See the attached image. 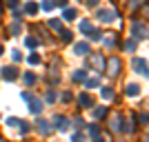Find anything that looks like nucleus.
<instances>
[{
	"instance_id": "2f4dec72",
	"label": "nucleus",
	"mask_w": 149,
	"mask_h": 142,
	"mask_svg": "<svg viewBox=\"0 0 149 142\" xmlns=\"http://www.w3.org/2000/svg\"><path fill=\"white\" fill-rule=\"evenodd\" d=\"M29 62H31V64H38V62H40V56H38V53H31V56H29Z\"/></svg>"
},
{
	"instance_id": "a19ab883",
	"label": "nucleus",
	"mask_w": 149,
	"mask_h": 142,
	"mask_svg": "<svg viewBox=\"0 0 149 142\" xmlns=\"http://www.w3.org/2000/svg\"><path fill=\"white\" fill-rule=\"evenodd\" d=\"M89 131H91V136H98V127H96V124H91V129H89Z\"/></svg>"
},
{
	"instance_id": "de8ad7c7",
	"label": "nucleus",
	"mask_w": 149,
	"mask_h": 142,
	"mask_svg": "<svg viewBox=\"0 0 149 142\" xmlns=\"http://www.w3.org/2000/svg\"><path fill=\"white\" fill-rule=\"evenodd\" d=\"M0 13H2V5H0Z\"/></svg>"
},
{
	"instance_id": "f704fd0d",
	"label": "nucleus",
	"mask_w": 149,
	"mask_h": 142,
	"mask_svg": "<svg viewBox=\"0 0 149 142\" xmlns=\"http://www.w3.org/2000/svg\"><path fill=\"white\" fill-rule=\"evenodd\" d=\"M54 100H56V91H49L47 93V102H54Z\"/></svg>"
},
{
	"instance_id": "5701e85b",
	"label": "nucleus",
	"mask_w": 149,
	"mask_h": 142,
	"mask_svg": "<svg viewBox=\"0 0 149 142\" xmlns=\"http://www.w3.org/2000/svg\"><path fill=\"white\" fill-rule=\"evenodd\" d=\"M22 80H25V85H33V82H36V76H33V73H25V76H22Z\"/></svg>"
},
{
	"instance_id": "6e6552de",
	"label": "nucleus",
	"mask_w": 149,
	"mask_h": 142,
	"mask_svg": "<svg viewBox=\"0 0 149 142\" xmlns=\"http://www.w3.org/2000/svg\"><path fill=\"white\" fill-rule=\"evenodd\" d=\"M54 122H56V129L58 131H67L69 129V120L65 116H56V118H54Z\"/></svg>"
},
{
	"instance_id": "4be33fe9",
	"label": "nucleus",
	"mask_w": 149,
	"mask_h": 142,
	"mask_svg": "<svg viewBox=\"0 0 149 142\" xmlns=\"http://www.w3.org/2000/svg\"><path fill=\"white\" fill-rule=\"evenodd\" d=\"M107 36L109 38H105V44L107 47H113V44H116V33H107Z\"/></svg>"
},
{
	"instance_id": "423d86ee",
	"label": "nucleus",
	"mask_w": 149,
	"mask_h": 142,
	"mask_svg": "<svg viewBox=\"0 0 149 142\" xmlns=\"http://www.w3.org/2000/svg\"><path fill=\"white\" fill-rule=\"evenodd\" d=\"M89 64H91L93 69H98V71H105V58H102V56L91 53V56H89Z\"/></svg>"
},
{
	"instance_id": "6ab92c4d",
	"label": "nucleus",
	"mask_w": 149,
	"mask_h": 142,
	"mask_svg": "<svg viewBox=\"0 0 149 142\" xmlns=\"http://www.w3.org/2000/svg\"><path fill=\"white\" fill-rule=\"evenodd\" d=\"M87 36H89V40H102V33H100L98 29H91Z\"/></svg>"
},
{
	"instance_id": "f257e3e1",
	"label": "nucleus",
	"mask_w": 149,
	"mask_h": 142,
	"mask_svg": "<svg viewBox=\"0 0 149 142\" xmlns=\"http://www.w3.org/2000/svg\"><path fill=\"white\" fill-rule=\"evenodd\" d=\"M22 100L29 102V111L31 113H40V109H42V100H38L31 91H22Z\"/></svg>"
},
{
	"instance_id": "a211bd4d",
	"label": "nucleus",
	"mask_w": 149,
	"mask_h": 142,
	"mask_svg": "<svg viewBox=\"0 0 149 142\" xmlns=\"http://www.w3.org/2000/svg\"><path fill=\"white\" fill-rule=\"evenodd\" d=\"M100 93H102V98H105V100H111V98H113L111 87H102V91H100Z\"/></svg>"
},
{
	"instance_id": "c03bdc74",
	"label": "nucleus",
	"mask_w": 149,
	"mask_h": 142,
	"mask_svg": "<svg viewBox=\"0 0 149 142\" xmlns=\"http://www.w3.org/2000/svg\"><path fill=\"white\" fill-rule=\"evenodd\" d=\"M143 2H145V0H134V7H140Z\"/></svg>"
},
{
	"instance_id": "4468645a",
	"label": "nucleus",
	"mask_w": 149,
	"mask_h": 142,
	"mask_svg": "<svg viewBox=\"0 0 149 142\" xmlns=\"http://www.w3.org/2000/svg\"><path fill=\"white\" fill-rule=\"evenodd\" d=\"M74 80L76 82H85V80H87V71H85V69L76 71V73H74Z\"/></svg>"
},
{
	"instance_id": "f03ea898",
	"label": "nucleus",
	"mask_w": 149,
	"mask_h": 142,
	"mask_svg": "<svg viewBox=\"0 0 149 142\" xmlns=\"http://www.w3.org/2000/svg\"><path fill=\"white\" fill-rule=\"evenodd\" d=\"M131 38L134 40H145V38H149V29L143 22H131Z\"/></svg>"
},
{
	"instance_id": "dca6fc26",
	"label": "nucleus",
	"mask_w": 149,
	"mask_h": 142,
	"mask_svg": "<svg viewBox=\"0 0 149 142\" xmlns=\"http://www.w3.org/2000/svg\"><path fill=\"white\" fill-rule=\"evenodd\" d=\"M125 51H127V53H134V51H136V40H134V38L125 42Z\"/></svg>"
},
{
	"instance_id": "a18cd8bd",
	"label": "nucleus",
	"mask_w": 149,
	"mask_h": 142,
	"mask_svg": "<svg viewBox=\"0 0 149 142\" xmlns=\"http://www.w3.org/2000/svg\"><path fill=\"white\" fill-rule=\"evenodd\" d=\"M143 142H149V138H145V140H143Z\"/></svg>"
},
{
	"instance_id": "c85d7f7f",
	"label": "nucleus",
	"mask_w": 149,
	"mask_h": 142,
	"mask_svg": "<svg viewBox=\"0 0 149 142\" xmlns=\"http://www.w3.org/2000/svg\"><path fill=\"white\" fill-rule=\"evenodd\" d=\"M9 31H11V33H20V20H16V22L11 25V29H9Z\"/></svg>"
},
{
	"instance_id": "1a4fd4ad",
	"label": "nucleus",
	"mask_w": 149,
	"mask_h": 142,
	"mask_svg": "<svg viewBox=\"0 0 149 142\" xmlns=\"http://www.w3.org/2000/svg\"><path fill=\"white\" fill-rule=\"evenodd\" d=\"M2 78H5V80H16V78H18V69L16 67H5L2 69Z\"/></svg>"
},
{
	"instance_id": "e433bc0d",
	"label": "nucleus",
	"mask_w": 149,
	"mask_h": 142,
	"mask_svg": "<svg viewBox=\"0 0 149 142\" xmlns=\"http://www.w3.org/2000/svg\"><path fill=\"white\" fill-rule=\"evenodd\" d=\"M54 5H56V7H65V5H67V0H54Z\"/></svg>"
},
{
	"instance_id": "aec40b11",
	"label": "nucleus",
	"mask_w": 149,
	"mask_h": 142,
	"mask_svg": "<svg viewBox=\"0 0 149 142\" xmlns=\"http://www.w3.org/2000/svg\"><path fill=\"white\" fill-rule=\"evenodd\" d=\"M91 29H93V27H91V22H89V20H82V22H80V31H82V33H89Z\"/></svg>"
},
{
	"instance_id": "cd10ccee",
	"label": "nucleus",
	"mask_w": 149,
	"mask_h": 142,
	"mask_svg": "<svg viewBox=\"0 0 149 142\" xmlns=\"http://www.w3.org/2000/svg\"><path fill=\"white\" fill-rule=\"evenodd\" d=\"M54 7H56V5H54L51 0H45V2H42V9H45V11H51Z\"/></svg>"
},
{
	"instance_id": "7c9ffc66",
	"label": "nucleus",
	"mask_w": 149,
	"mask_h": 142,
	"mask_svg": "<svg viewBox=\"0 0 149 142\" xmlns=\"http://www.w3.org/2000/svg\"><path fill=\"white\" fill-rule=\"evenodd\" d=\"M49 27H51V29H60V20L51 18V20H49Z\"/></svg>"
},
{
	"instance_id": "c756f323",
	"label": "nucleus",
	"mask_w": 149,
	"mask_h": 142,
	"mask_svg": "<svg viewBox=\"0 0 149 142\" xmlns=\"http://www.w3.org/2000/svg\"><path fill=\"white\" fill-rule=\"evenodd\" d=\"M7 124H9V127H18V124H22L18 120V118H9V120H7Z\"/></svg>"
},
{
	"instance_id": "9d476101",
	"label": "nucleus",
	"mask_w": 149,
	"mask_h": 142,
	"mask_svg": "<svg viewBox=\"0 0 149 142\" xmlns=\"http://www.w3.org/2000/svg\"><path fill=\"white\" fill-rule=\"evenodd\" d=\"M74 51L78 56H89V44L87 42H78V44H74Z\"/></svg>"
},
{
	"instance_id": "58836bf2",
	"label": "nucleus",
	"mask_w": 149,
	"mask_h": 142,
	"mask_svg": "<svg viewBox=\"0 0 149 142\" xmlns=\"http://www.w3.org/2000/svg\"><path fill=\"white\" fill-rule=\"evenodd\" d=\"M5 2H7L9 7H18V0H5Z\"/></svg>"
},
{
	"instance_id": "4c0bfd02",
	"label": "nucleus",
	"mask_w": 149,
	"mask_h": 142,
	"mask_svg": "<svg viewBox=\"0 0 149 142\" xmlns=\"http://www.w3.org/2000/svg\"><path fill=\"white\" fill-rule=\"evenodd\" d=\"M62 100H65V102H69V100H71V93L65 91V93H62Z\"/></svg>"
},
{
	"instance_id": "ea45409f",
	"label": "nucleus",
	"mask_w": 149,
	"mask_h": 142,
	"mask_svg": "<svg viewBox=\"0 0 149 142\" xmlns=\"http://www.w3.org/2000/svg\"><path fill=\"white\" fill-rule=\"evenodd\" d=\"M20 131H22V133H29V124H25V122H22V127H20Z\"/></svg>"
},
{
	"instance_id": "b1692460",
	"label": "nucleus",
	"mask_w": 149,
	"mask_h": 142,
	"mask_svg": "<svg viewBox=\"0 0 149 142\" xmlns=\"http://www.w3.org/2000/svg\"><path fill=\"white\" fill-rule=\"evenodd\" d=\"M60 40L62 42H71V31H60Z\"/></svg>"
},
{
	"instance_id": "39448f33",
	"label": "nucleus",
	"mask_w": 149,
	"mask_h": 142,
	"mask_svg": "<svg viewBox=\"0 0 149 142\" xmlns=\"http://www.w3.org/2000/svg\"><path fill=\"white\" fill-rule=\"evenodd\" d=\"M134 64V71H138V73H143L149 78V69H147V60H143V58H136V60L131 62Z\"/></svg>"
},
{
	"instance_id": "2eb2a0df",
	"label": "nucleus",
	"mask_w": 149,
	"mask_h": 142,
	"mask_svg": "<svg viewBox=\"0 0 149 142\" xmlns=\"http://www.w3.org/2000/svg\"><path fill=\"white\" fill-rule=\"evenodd\" d=\"M25 11L29 13V16H36V11H38V5H36V2H27V5H25Z\"/></svg>"
},
{
	"instance_id": "bb28decb",
	"label": "nucleus",
	"mask_w": 149,
	"mask_h": 142,
	"mask_svg": "<svg viewBox=\"0 0 149 142\" xmlns=\"http://www.w3.org/2000/svg\"><path fill=\"white\" fill-rule=\"evenodd\" d=\"M74 124L78 127V129H85V127H87V122H85L82 118H76V120H74Z\"/></svg>"
},
{
	"instance_id": "79ce46f5",
	"label": "nucleus",
	"mask_w": 149,
	"mask_h": 142,
	"mask_svg": "<svg viewBox=\"0 0 149 142\" xmlns=\"http://www.w3.org/2000/svg\"><path fill=\"white\" fill-rule=\"evenodd\" d=\"M93 142H107L105 138H100V136H93Z\"/></svg>"
},
{
	"instance_id": "ddd939ff",
	"label": "nucleus",
	"mask_w": 149,
	"mask_h": 142,
	"mask_svg": "<svg viewBox=\"0 0 149 142\" xmlns=\"http://www.w3.org/2000/svg\"><path fill=\"white\" fill-rule=\"evenodd\" d=\"M127 96H129V98L140 96V87H138V85H127Z\"/></svg>"
},
{
	"instance_id": "49530a36",
	"label": "nucleus",
	"mask_w": 149,
	"mask_h": 142,
	"mask_svg": "<svg viewBox=\"0 0 149 142\" xmlns=\"http://www.w3.org/2000/svg\"><path fill=\"white\" fill-rule=\"evenodd\" d=\"M0 56H2V47H0Z\"/></svg>"
},
{
	"instance_id": "72a5a7b5",
	"label": "nucleus",
	"mask_w": 149,
	"mask_h": 142,
	"mask_svg": "<svg viewBox=\"0 0 149 142\" xmlns=\"http://www.w3.org/2000/svg\"><path fill=\"white\" fill-rule=\"evenodd\" d=\"M11 58H13V60H16V62H18L20 58H22V53H20V51H16V49H13V51H11Z\"/></svg>"
},
{
	"instance_id": "f3484780",
	"label": "nucleus",
	"mask_w": 149,
	"mask_h": 142,
	"mask_svg": "<svg viewBox=\"0 0 149 142\" xmlns=\"http://www.w3.org/2000/svg\"><path fill=\"white\" fill-rule=\"evenodd\" d=\"M78 13H76V9H65V13H62V18L65 20H74Z\"/></svg>"
},
{
	"instance_id": "a878e982",
	"label": "nucleus",
	"mask_w": 149,
	"mask_h": 142,
	"mask_svg": "<svg viewBox=\"0 0 149 142\" xmlns=\"http://www.w3.org/2000/svg\"><path fill=\"white\" fill-rule=\"evenodd\" d=\"M85 87H87V89H93V87H98V78H91V80H85Z\"/></svg>"
},
{
	"instance_id": "20e7f679",
	"label": "nucleus",
	"mask_w": 149,
	"mask_h": 142,
	"mask_svg": "<svg viewBox=\"0 0 149 142\" xmlns=\"http://www.w3.org/2000/svg\"><path fill=\"white\" fill-rule=\"evenodd\" d=\"M113 18H118V13L113 11V9H98V20H102V22H111Z\"/></svg>"
},
{
	"instance_id": "7ed1b4c3",
	"label": "nucleus",
	"mask_w": 149,
	"mask_h": 142,
	"mask_svg": "<svg viewBox=\"0 0 149 142\" xmlns=\"http://www.w3.org/2000/svg\"><path fill=\"white\" fill-rule=\"evenodd\" d=\"M120 67H123V62H120V58L111 56L109 60H107V71H109L111 76H118V73H120Z\"/></svg>"
},
{
	"instance_id": "37998d69",
	"label": "nucleus",
	"mask_w": 149,
	"mask_h": 142,
	"mask_svg": "<svg viewBox=\"0 0 149 142\" xmlns=\"http://www.w3.org/2000/svg\"><path fill=\"white\" fill-rule=\"evenodd\" d=\"M87 5L89 7H96V5H98V0H87Z\"/></svg>"
},
{
	"instance_id": "412c9836",
	"label": "nucleus",
	"mask_w": 149,
	"mask_h": 142,
	"mask_svg": "<svg viewBox=\"0 0 149 142\" xmlns=\"http://www.w3.org/2000/svg\"><path fill=\"white\" fill-rule=\"evenodd\" d=\"M93 116H96V120H100V118H105V116H107V109H105V107H98V109L93 111Z\"/></svg>"
},
{
	"instance_id": "473e14b6",
	"label": "nucleus",
	"mask_w": 149,
	"mask_h": 142,
	"mask_svg": "<svg viewBox=\"0 0 149 142\" xmlns=\"http://www.w3.org/2000/svg\"><path fill=\"white\" fill-rule=\"evenodd\" d=\"M71 142H85V136H82V133H74Z\"/></svg>"
},
{
	"instance_id": "f8f14e48",
	"label": "nucleus",
	"mask_w": 149,
	"mask_h": 142,
	"mask_svg": "<svg viewBox=\"0 0 149 142\" xmlns=\"http://www.w3.org/2000/svg\"><path fill=\"white\" fill-rule=\"evenodd\" d=\"M38 129H40V133H45V136H47V133H51V127H49V122H47V120H38Z\"/></svg>"
},
{
	"instance_id": "393cba45",
	"label": "nucleus",
	"mask_w": 149,
	"mask_h": 142,
	"mask_svg": "<svg viewBox=\"0 0 149 142\" xmlns=\"http://www.w3.org/2000/svg\"><path fill=\"white\" fill-rule=\"evenodd\" d=\"M25 44H27V47H31V49H33V47H38V40H36V38H25Z\"/></svg>"
},
{
	"instance_id": "9b49d317",
	"label": "nucleus",
	"mask_w": 149,
	"mask_h": 142,
	"mask_svg": "<svg viewBox=\"0 0 149 142\" xmlns=\"http://www.w3.org/2000/svg\"><path fill=\"white\" fill-rule=\"evenodd\" d=\"M109 127H111L113 131H123V116H113L111 120H109Z\"/></svg>"
},
{
	"instance_id": "c9c22d12",
	"label": "nucleus",
	"mask_w": 149,
	"mask_h": 142,
	"mask_svg": "<svg viewBox=\"0 0 149 142\" xmlns=\"http://www.w3.org/2000/svg\"><path fill=\"white\" fill-rule=\"evenodd\" d=\"M140 122H143V124L149 122V113H143V116H140Z\"/></svg>"
},
{
	"instance_id": "0eeeda50",
	"label": "nucleus",
	"mask_w": 149,
	"mask_h": 142,
	"mask_svg": "<svg viewBox=\"0 0 149 142\" xmlns=\"http://www.w3.org/2000/svg\"><path fill=\"white\" fill-rule=\"evenodd\" d=\"M78 105H80L82 109H91V105H93V98L89 96V93H80V96H78Z\"/></svg>"
}]
</instances>
